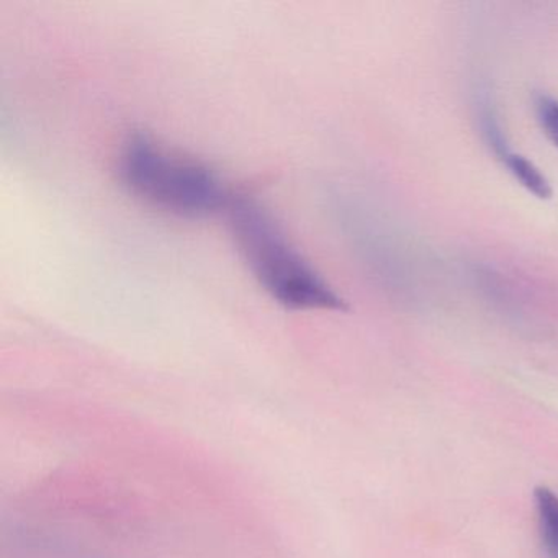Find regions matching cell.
Masks as SVG:
<instances>
[{
	"mask_svg": "<svg viewBox=\"0 0 558 558\" xmlns=\"http://www.w3.org/2000/svg\"><path fill=\"white\" fill-rule=\"evenodd\" d=\"M506 168H508L509 174L519 182L521 187H524L529 194L534 195L538 201H550L554 195V189H551L550 181L545 178L544 172L529 161L527 158L521 155H512V153H505L502 156Z\"/></svg>",
	"mask_w": 558,
	"mask_h": 558,
	"instance_id": "cell-3",
	"label": "cell"
},
{
	"mask_svg": "<svg viewBox=\"0 0 558 558\" xmlns=\"http://www.w3.org/2000/svg\"><path fill=\"white\" fill-rule=\"evenodd\" d=\"M119 175L135 197L178 217H207L233 201L208 166L146 135L122 146Z\"/></svg>",
	"mask_w": 558,
	"mask_h": 558,
	"instance_id": "cell-2",
	"label": "cell"
},
{
	"mask_svg": "<svg viewBox=\"0 0 558 558\" xmlns=\"http://www.w3.org/2000/svg\"><path fill=\"white\" fill-rule=\"evenodd\" d=\"M534 110L542 132L558 149V100L548 94H535Z\"/></svg>",
	"mask_w": 558,
	"mask_h": 558,
	"instance_id": "cell-4",
	"label": "cell"
},
{
	"mask_svg": "<svg viewBox=\"0 0 558 558\" xmlns=\"http://www.w3.org/2000/svg\"><path fill=\"white\" fill-rule=\"evenodd\" d=\"M548 558H558V547L547 550Z\"/></svg>",
	"mask_w": 558,
	"mask_h": 558,
	"instance_id": "cell-5",
	"label": "cell"
},
{
	"mask_svg": "<svg viewBox=\"0 0 558 558\" xmlns=\"http://www.w3.org/2000/svg\"><path fill=\"white\" fill-rule=\"evenodd\" d=\"M228 214L247 269L277 303L292 310H348L269 211L247 198H233Z\"/></svg>",
	"mask_w": 558,
	"mask_h": 558,
	"instance_id": "cell-1",
	"label": "cell"
}]
</instances>
